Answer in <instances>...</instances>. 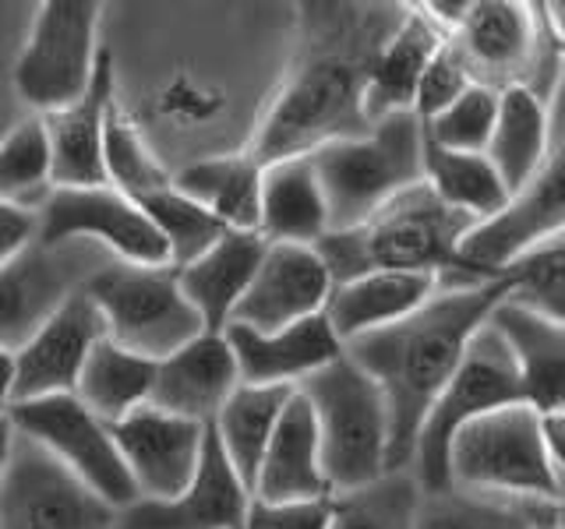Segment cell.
Segmentation results:
<instances>
[{
    "label": "cell",
    "mask_w": 565,
    "mask_h": 529,
    "mask_svg": "<svg viewBox=\"0 0 565 529\" xmlns=\"http://www.w3.org/2000/svg\"><path fill=\"white\" fill-rule=\"evenodd\" d=\"M35 240L46 247L71 240H96L124 264L159 269L167 247L146 219L138 202L124 198L114 187H53L35 208Z\"/></svg>",
    "instance_id": "cell-13"
},
{
    "label": "cell",
    "mask_w": 565,
    "mask_h": 529,
    "mask_svg": "<svg viewBox=\"0 0 565 529\" xmlns=\"http://www.w3.org/2000/svg\"><path fill=\"white\" fill-rule=\"evenodd\" d=\"M332 276L318 247L265 244L252 287L230 314V325L252 332H279L326 311Z\"/></svg>",
    "instance_id": "cell-16"
},
{
    "label": "cell",
    "mask_w": 565,
    "mask_h": 529,
    "mask_svg": "<svg viewBox=\"0 0 565 529\" xmlns=\"http://www.w3.org/2000/svg\"><path fill=\"white\" fill-rule=\"evenodd\" d=\"M512 364H516L523 402L537 413L565 410V322H552L530 307L499 300L488 314Z\"/></svg>",
    "instance_id": "cell-22"
},
{
    "label": "cell",
    "mask_w": 565,
    "mask_h": 529,
    "mask_svg": "<svg viewBox=\"0 0 565 529\" xmlns=\"http://www.w3.org/2000/svg\"><path fill=\"white\" fill-rule=\"evenodd\" d=\"M103 173H106V187H114L131 202H141L173 184L170 170L159 163L156 152L146 145V138L128 120V114L117 106V99L110 102L103 120Z\"/></svg>",
    "instance_id": "cell-36"
},
{
    "label": "cell",
    "mask_w": 565,
    "mask_h": 529,
    "mask_svg": "<svg viewBox=\"0 0 565 529\" xmlns=\"http://www.w3.org/2000/svg\"><path fill=\"white\" fill-rule=\"evenodd\" d=\"M470 226L473 219L446 208L428 187L417 184L385 202L364 223L326 234L315 247L332 287L367 272H431L441 287H470L456 272V247Z\"/></svg>",
    "instance_id": "cell-3"
},
{
    "label": "cell",
    "mask_w": 565,
    "mask_h": 529,
    "mask_svg": "<svg viewBox=\"0 0 565 529\" xmlns=\"http://www.w3.org/2000/svg\"><path fill=\"white\" fill-rule=\"evenodd\" d=\"M53 191L50 141L43 117H25L0 141V202L35 212Z\"/></svg>",
    "instance_id": "cell-37"
},
{
    "label": "cell",
    "mask_w": 565,
    "mask_h": 529,
    "mask_svg": "<svg viewBox=\"0 0 565 529\" xmlns=\"http://www.w3.org/2000/svg\"><path fill=\"white\" fill-rule=\"evenodd\" d=\"M441 290V279L431 272H367L358 279L335 282L326 300V322L335 339L350 343L358 335L379 332L414 314L424 300Z\"/></svg>",
    "instance_id": "cell-26"
},
{
    "label": "cell",
    "mask_w": 565,
    "mask_h": 529,
    "mask_svg": "<svg viewBox=\"0 0 565 529\" xmlns=\"http://www.w3.org/2000/svg\"><path fill=\"white\" fill-rule=\"evenodd\" d=\"M8 420L18 434L46 449L82 484L93 487L103 501H110L114 508H128L131 501H138L131 476L124 469L120 452L110 438V423L88 413L75 396L14 402Z\"/></svg>",
    "instance_id": "cell-12"
},
{
    "label": "cell",
    "mask_w": 565,
    "mask_h": 529,
    "mask_svg": "<svg viewBox=\"0 0 565 529\" xmlns=\"http://www.w3.org/2000/svg\"><path fill=\"white\" fill-rule=\"evenodd\" d=\"M420 487L411 469L382 473L364 487L329 498V529H414Z\"/></svg>",
    "instance_id": "cell-35"
},
{
    "label": "cell",
    "mask_w": 565,
    "mask_h": 529,
    "mask_svg": "<svg viewBox=\"0 0 565 529\" xmlns=\"http://www.w3.org/2000/svg\"><path fill=\"white\" fill-rule=\"evenodd\" d=\"M252 498L258 501H322L332 498L318 458V431L308 399L297 392L282 406V417L262 455Z\"/></svg>",
    "instance_id": "cell-25"
},
{
    "label": "cell",
    "mask_w": 565,
    "mask_h": 529,
    "mask_svg": "<svg viewBox=\"0 0 565 529\" xmlns=\"http://www.w3.org/2000/svg\"><path fill=\"white\" fill-rule=\"evenodd\" d=\"M152 378H156V360L138 357V353L124 349L103 335L93 346V353L85 357L71 396L88 413H96L103 423H117L120 417H128L131 410L149 402Z\"/></svg>",
    "instance_id": "cell-32"
},
{
    "label": "cell",
    "mask_w": 565,
    "mask_h": 529,
    "mask_svg": "<svg viewBox=\"0 0 565 529\" xmlns=\"http://www.w3.org/2000/svg\"><path fill=\"white\" fill-rule=\"evenodd\" d=\"M110 438L141 501L177 498L194 481L205 449L202 423L159 413L152 406H138L110 423Z\"/></svg>",
    "instance_id": "cell-14"
},
{
    "label": "cell",
    "mask_w": 565,
    "mask_h": 529,
    "mask_svg": "<svg viewBox=\"0 0 565 529\" xmlns=\"http://www.w3.org/2000/svg\"><path fill=\"white\" fill-rule=\"evenodd\" d=\"M114 102V57L99 50L96 75L64 110L43 117L53 187H103V120Z\"/></svg>",
    "instance_id": "cell-21"
},
{
    "label": "cell",
    "mask_w": 565,
    "mask_h": 529,
    "mask_svg": "<svg viewBox=\"0 0 565 529\" xmlns=\"http://www.w3.org/2000/svg\"><path fill=\"white\" fill-rule=\"evenodd\" d=\"M467 67L484 71V85L505 88L512 71H520L534 57L537 22L526 4H509V0H477L467 18L449 35Z\"/></svg>",
    "instance_id": "cell-29"
},
{
    "label": "cell",
    "mask_w": 565,
    "mask_h": 529,
    "mask_svg": "<svg viewBox=\"0 0 565 529\" xmlns=\"http://www.w3.org/2000/svg\"><path fill=\"white\" fill-rule=\"evenodd\" d=\"M230 353H234L241 385L258 388H297L315 370H322L343 353L326 314L305 317L279 332H252L226 325L223 328Z\"/></svg>",
    "instance_id": "cell-19"
},
{
    "label": "cell",
    "mask_w": 565,
    "mask_h": 529,
    "mask_svg": "<svg viewBox=\"0 0 565 529\" xmlns=\"http://www.w3.org/2000/svg\"><path fill=\"white\" fill-rule=\"evenodd\" d=\"M297 392L311 406L318 458L332 494L364 487L388 473L385 399L347 353L300 381Z\"/></svg>",
    "instance_id": "cell-5"
},
{
    "label": "cell",
    "mask_w": 565,
    "mask_h": 529,
    "mask_svg": "<svg viewBox=\"0 0 565 529\" xmlns=\"http://www.w3.org/2000/svg\"><path fill=\"white\" fill-rule=\"evenodd\" d=\"M420 184L446 208L459 212V216H467L473 223L494 216V212L512 198L484 152H446V149L428 145V141H424V181Z\"/></svg>",
    "instance_id": "cell-34"
},
{
    "label": "cell",
    "mask_w": 565,
    "mask_h": 529,
    "mask_svg": "<svg viewBox=\"0 0 565 529\" xmlns=\"http://www.w3.org/2000/svg\"><path fill=\"white\" fill-rule=\"evenodd\" d=\"M326 194L329 234L350 229L424 181V128L414 114H393L358 138L311 152Z\"/></svg>",
    "instance_id": "cell-4"
},
{
    "label": "cell",
    "mask_w": 565,
    "mask_h": 529,
    "mask_svg": "<svg viewBox=\"0 0 565 529\" xmlns=\"http://www.w3.org/2000/svg\"><path fill=\"white\" fill-rule=\"evenodd\" d=\"M523 388L516 364H512L505 343L499 339L488 322L473 332V339L463 353V360L452 370V378L431 402L428 417H424L414 455H411V473L424 494L449 490V445L452 438L473 423L477 417L505 410V406H520Z\"/></svg>",
    "instance_id": "cell-7"
},
{
    "label": "cell",
    "mask_w": 565,
    "mask_h": 529,
    "mask_svg": "<svg viewBox=\"0 0 565 529\" xmlns=\"http://www.w3.org/2000/svg\"><path fill=\"white\" fill-rule=\"evenodd\" d=\"M96 0H46L14 61V93L35 117H50L82 99L99 61Z\"/></svg>",
    "instance_id": "cell-9"
},
{
    "label": "cell",
    "mask_w": 565,
    "mask_h": 529,
    "mask_svg": "<svg viewBox=\"0 0 565 529\" xmlns=\"http://www.w3.org/2000/svg\"><path fill=\"white\" fill-rule=\"evenodd\" d=\"M565 229V163L562 145L552 149L544 166L526 187L494 212V216L473 223L467 237L456 247V272L463 282H491L502 279L505 269L544 240L562 237Z\"/></svg>",
    "instance_id": "cell-10"
},
{
    "label": "cell",
    "mask_w": 565,
    "mask_h": 529,
    "mask_svg": "<svg viewBox=\"0 0 565 529\" xmlns=\"http://www.w3.org/2000/svg\"><path fill=\"white\" fill-rule=\"evenodd\" d=\"M103 317L85 290H75L57 314L14 353V402L71 396L85 357L103 339Z\"/></svg>",
    "instance_id": "cell-17"
},
{
    "label": "cell",
    "mask_w": 565,
    "mask_h": 529,
    "mask_svg": "<svg viewBox=\"0 0 565 529\" xmlns=\"http://www.w3.org/2000/svg\"><path fill=\"white\" fill-rule=\"evenodd\" d=\"M35 240V212L0 202V264Z\"/></svg>",
    "instance_id": "cell-43"
},
{
    "label": "cell",
    "mask_w": 565,
    "mask_h": 529,
    "mask_svg": "<svg viewBox=\"0 0 565 529\" xmlns=\"http://www.w3.org/2000/svg\"><path fill=\"white\" fill-rule=\"evenodd\" d=\"M237 385L241 378L226 335L202 332L188 346L173 349L170 357L156 360V378L146 406L209 428Z\"/></svg>",
    "instance_id": "cell-20"
},
{
    "label": "cell",
    "mask_w": 565,
    "mask_h": 529,
    "mask_svg": "<svg viewBox=\"0 0 565 529\" xmlns=\"http://www.w3.org/2000/svg\"><path fill=\"white\" fill-rule=\"evenodd\" d=\"M252 494L230 469L216 438L205 428V449L194 481L170 501H131L117 508L114 529H241Z\"/></svg>",
    "instance_id": "cell-18"
},
{
    "label": "cell",
    "mask_w": 565,
    "mask_h": 529,
    "mask_svg": "<svg viewBox=\"0 0 565 529\" xmlns=\"http://www.w3.org/2000/svg\"><path fill=\"white\" fill-rule=\"evenodd\" d=\"M11 449H14V428H11L8 417H0V476H4V469H8Z\"/></svg>",
    "instance_id": "cell-45"
},
{
    "label": "cell",
    "mask_w": 565,
    "mask_h": 529,
    "mask_svg": "<svg viewBox=\"0 0 565 529\" xmlns=\"http://www.w3.org/2000/svg\"><path fill=\"white\" fill-rule=\"evenodd\" d=\"M329 234V208L311 155L279 159L262 166L258 187V237L265 244L315 247Z\"/></svg>",
    "instance_id": "cell-28"
},
{
    "label": "cell",
    "mask_w": 565,
    "mask_h": 529,
    "mask_svg": "<svg viewBox=\"0 0 565 529\" xmlns=\"http://www.w3.org/2000/svg\"><path fill=\"white\" fill-rule=\"evenodd\" d=\"M138 208L146 212V219L152 223L159 240H163L170 269H181V264L205 255L209 247L226 234V226L220 219H212L202 205L184 198L173 184L149 194V198H141Z\"/></svg>",
    "instance_id": "cell-38"
},
{
    "label": "cell",
    "mask_w": 565,
    "mask_h": 529,
    "mask_svg": "<svg viewBox=\"0 0 565 529\" xmlns=\"http://www.w3.org/2000/svg\"><path fill=\"white\" fill-rule=\"evenodd\" d=\"M399 14L388 8H308V40L265 110L247 155L258 166L311 155L332 141L358 138L364 117V82L371 57Z\"/></svg>",
    "instance_id": "cell-1"
},
{
    "label": "cell",
    "mask_w": 565,
    "mask_h": 529,
    "mask_svg": "<svg viewBox=\"0 0 565 529\" xmlns=\"http://www.w3.org/2000/svg\"><path fill=\"white\" fill-rule=\"evenodd\" d=\"M173 187L194 205H202L226 229L258 234L262 166L247 152L212 155V159H199V163H188L181 173H173Z\"/></svg>",
    "instance_id": "cell-31"
},
{
    "label": "cell",
    "mask_w": 565,
    "mask_h": 529,
    "mask_svg": "<svg viewBox=\"0 0 565 529\" xmlns=\"http://www.w3.org/2000/svg\"><path fill=\"white\" fill-rule=\"evenodd\" d=\"M265 255V240L247 229H226L205 255L173 269L191 311L199 314L202 332L220 335L230 325V314L252 287L255 269Z\"/></svg>",
    "instance_id": "cell-24"
},
{
    "label": "cell",
    "mask_w": 565,
    "mask_h": 529,
    "mask_svg": "<svg viewBox=\"0 0 565 529\" xmlns=\"http://www.w3.org/2000/svg\"><path fill=\"white\" fill-rule=\"evenodd\" d=\"M512 304L530 307L552 322L565 317V244L562 237L544 240L505 269Z\"/></svg>",
    "instance_id": "cell-39"
},
{
    "label": "cell",
    "mask_w": 565,
    "mask_h": 529,
    "mask_svg": "<svg viewBox=\"0 0 565 529\" xmlns=\"http://www.w3.org/2000/svg\"><path fill=\"white\" fill-rule=\"evenodd\" d=\"M117 508L61 466L46 449L14 431L0 476V529H114Z\"/></svg>",
    "instance_id": "cell-11"
},
{
    "label": "cell",
    "mask_w": 565,
    "mask_h": 529,
    "mask_svg": "<svg viewBox=\"0 0 565 529\" xmlns=\"http://www.w3.org/2000/svg\"><path fill=\"white\" fill-rule=\"evenodd\" d=\"M14 406V353L0 349V417Z\"/></svg>",
    "instance_id": "cell-44"
},
{
    "label": "cell",
    "mask_w": 565,
    "mask_h": 529,
    "mask_svg": "<svg viewBox=\"0 0 565 529\" xmlns=\"http://www.w3.org/2000/svg\"><path fill=\"white\" fill-rule=\"evenodd\" d=\"M241 529H329V498L322 501H247Z\"/></svg>",
    "instance_id": "cell-42"
},
{
    "label": "cell",
    "mask_w": 565,
    "mask_h": 529,
    "mask_svg": "<svg viewBox=\"0 0 565 529\" xmlns=\"http://www.w3.org/2000/svg\"><path fill=\"white\" fill-rule=\"evenodd\" d=\"M473 71L467 67V61L459 57V50L452 46V40H446L438 46V53L428 61V67H424V75L417 82V93H414V106L411 114L428 123L431 117H438L446 106H452L459 96L467 93V88L473 85Z\"/></svg>",
    "instance_id": "cell-41"
},
{
    "label": "cell",
    "mask_w": 565,
    "mask_h": 529,
    "mask_svg": "<svg viewBox=\"0 0 565 529\" xmlns=\"http://www.w3.org/2000/svg\"><path fill=\"white\" fill-rule=\"evenodd\" d=\"M449 484L488 498L562 501V466L547 455L541 413L520 402L467 423L449 445Z\"/></svg>",
    "instance_id": "cell-6"
},
{
    "label": "cell",
    "mask_w": 565,
    "mask_h": 529,
    "mask_svg": "<svg viewBox=\"0 0 565 529\" xmlns=\"http://www.w3.org/2000/svg\"><path fill=\"white\" fill-rule=\"evenodd\" d=\"M294 396V388H258V385H237L230 399L212 417L209 431L216 438L220 452L226 455L230 469L237 473L244 490L252 494L255 476L262 466V455L269 449V438L282 417V406Z\"/></svg>",
    "instance_id": "cell-30"
},
{
    "label": "cell",
    "mask_w": 565,
    "mask_h": 529,
    "mask_svg": "<svg viewBox=\"0 0 565 529\" xmlns=\"http://www.w3.org/2000/svg\"><path fill=\"white\" fill-rule=\"evenodd\" d=\"M558 522V501H502L470 490L420 494L414 529H544Z\"/></svg>",
    "instance_id": "cell-33"
},
{
    "label": "cell",
    "mask_w": 565,
    "mask_h": 529,
    "mask_svg": "<svg viewBox=\"0 0 565 529\" xmlns=\"http://www.w3.org/2000/svg\"><path fill=\"white\" fill-rule=\"evenodd\" d=\"M82 251L71 244H25L0 264V349L18 353L40 332L64 300L85 287Z\"/></svg>",
    "instance_id": "cell-15"
},
{
    "label": "cell",
    "mask_w": 565,
    "mask_h": 529,
    "mask_svg": "<svg viewBox=\"0 0 565 529\" xmlns=\"http://www.w3.org/2000/svg\"><path fill=\"white\" fill-rule=\"evenodd\" d=\"M446 40H449V32L438 29L420 8L399 14V22L382 40L379 53L371 57V67H367V82H364L367 123H379L393 114H411L424 67H428V61Z\"/></svg>",
    "instance_id": "cell-23"
},
{
    "label": "cell",
    "mask_w": 565,
    "mask_h": 529,
    "mask_svg": "<svg viewBox=\"0 0 565 529\" xmlns=\"http://www.w3.org/2000/svg\"><path fill=\"white\" fill-rule=\"evenodd\" d=\"M499 117V88L473 82L452 106L431 117L424 128V141L446 152H484Z\"/></svg>",
    "instance_id": "cell-40"
},
{
    "label": "cell",
    "mask_w": 565,
    "mask_h": 529,
    "mask_svg": "<svg viewBox=\"0 0 565 529\" xmlns=\"http://www.w3.org/2000/svg\"><path fill=\"white\" fill-rule=\"evenodd\" d=\"M82 290L103 317L106 339L146 360H163L202 335L199 314L177 287L170 264H103L85 279Z\"/></svg>",
    "instance_id": "cell-8"
},
{
    "label": "cell",
    "mask_w": 565,
    "mask_h": 529,
    "mask_svg": "<svg viewBox=\"0 0 565 529\" xmlns=\"http://www.w3.org/2000/svg\"><path fill=\"white\" fill-rule=\"evenodd\" d=\"M509 296V279L441 287L431 300L379 332L343 343V353L379 385L388 417V473L411 469L414 441L431 402L463 360L473 332Z\"/></svg>",
    "instance_id": "cell-2"
},
{
    "label": "cell",
    "mask_w": 565,
    "mask_h": 529,
    "mask_svg": "<svg viewBox=\"0 0 565 529\" xmlns=\"http://www.w3.org/2000/svg\"><path fill=\"white\" fill-rule=\"evenodd\" d=\"M552 131L555 123L541 93L523 82H509L499 88V117H494L484 155L494 173L502 176L509 194H516L537 176L544 159L558 145Z\"/></svg>",
    "instance_id": "cell-27"
}]
</instances>
